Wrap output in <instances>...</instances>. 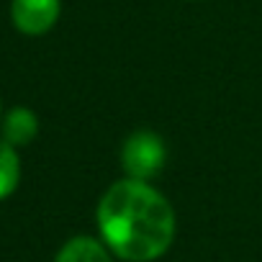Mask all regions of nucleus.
<instances>
[{"instance_id": "obj_1", "label": "nucleus", "mask_w": 262, "mask_h": 262, "mask_svg": "<svg viewBox=\"0 0 262 262\" xmlns=\"http://www.w3.org/2000/svg\"><path fill=\"white\" fill-rule=\"evenodd\" d=\"M100 242L123 262H155L175 242L178 216L162 190L144 180H116L95 206Z\"/></svg>"}, {"instance_id": "obj_2", "label": "nucleus", "mask_w": 262, "mask_h": 262, "mask_svg": "<svg viewBox=\"0 0 262 262\" xmlns=\"http://www.w3.org/2000/svg\"><path fill=\"white\" fill-rule=\"evenodd\" d=\"M118 160H121L123 178L152 183L167 162V144L157 131L137 128L123 139Z\"/></svg>"}, {"instance_id": "obj_3", "label": "nucleus", "mask_w": 262, "mask_h": 262, "mask_svg": "<svg viewBox=\"0 0 262 262\" xmlns=\"http://www.w3.org/2000/svg\"><path fill=\"white\" fill-rule=\"evenodd\" d=\"M62 16V0H11V21L24 36L49 34Z\"/></svg>"}, {"instance_id": "obj_4", "label": "nucleus", "mask_w": 262, "mask_h": 262, "mask_svg": "<svg viewBox=\"0 0 262 262\" xmlns=\"http://www.w3.org/2000/svg\"><path fill=\"white\" fill-rule=\"evenodd\" d=\"M36 134H39V116L26 105H16L0 118V139H6L16 149L29 147L36 139Z\"/></svg>"}, {"instance_id": "obj_5", "label": "nucleus", "mask_w": 262, "mask_h": 262, "mask_svg": "<svg viewBox=\"0 0 262 262\" xmlns=\"http://www.w3.org/2000/svg\"><path fill=\"white\" fill-rule=\"evenodd\" d=\"M54 262H113V254L100 242V236L77 234V236H70L59 247V252L54 254Z\"/></svg>"}, {"instance_id": "obj_6", "label": "nucleus", "mask_w": 262, "mask_h": 262, "mask_svg": "<svg viewBox=\"0 0 262 262\" xmlns=\"http://www.w3.org/2000/svg\"><path fill=\"white\" fill-rule=\"evenodd\" d=\"M21 183V157L18 149L11 147L6 139H0V201L16 193Z\"/></svg>"}, {"instance_id": "obj_7", "label": "nucleus", "mask_w": 262, "mask_h": 262, "mask_svg": "<svg viewBox=\"0 0 262 262\" xmlns=\"http://www.w3.org/2000/svg\"><path fill=\"white\" fill-rule=\"evenodd\" d=\"M0 118H3V105H0Z\"/></svg>"}]
</instances>
